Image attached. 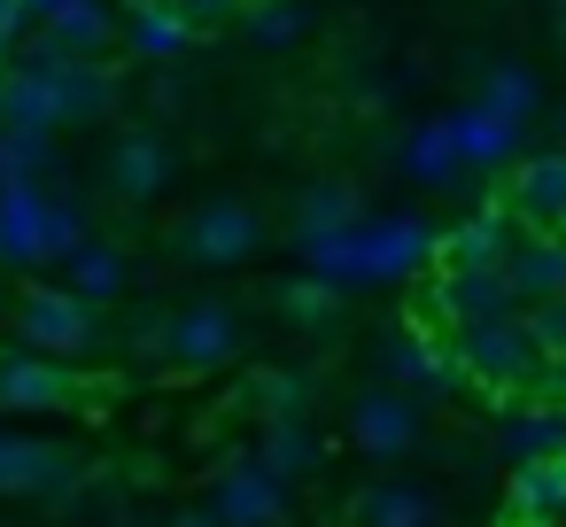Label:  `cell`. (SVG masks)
Here are the masks:
<instances>
[{
  "mask_svg": "<svg viewBox=\"0 0 566 527\" xmlns=\"http://www.w3.org/2000/svg\"><path fill=\"white\" fill-rule=\"evenodd\" d=\"M303 249H311V272H326L342 287V280H396V272H411L434 249V233L419 218H380V225H342V233L303 241Z\"/></svg>",
  "mask_w": 566,
  "mask_h": 527,
  "instance_id": "cell-1",
  "label": "cell"
},
{
  "mask_svg": "<svg viewBox=\"0 0 566 527\" xmlns=\"http://www.w3.org/2000/svg\"><path fill=\"white\" fill-rule=\"evenodd\" d=\"M86 241L78 210L40 194L32 179H9L0 187V256H17V264H48V256H71Z\"/></svg>",
  "mask_w": 566,
  "mask_h": 527,
  "instance_id": "cell-2",
  "label": "cell"
},
{
  "mask_svg": "<svg viewBox=\"0 0 566 527\" xmlns=\"http://www.w3.org/2000/svg\"><path fill=\"white\" fill-rule=\"evenodd\" d=\"M78 481H86V457L78 450L40 442V434H0V496H32V504L71 512Z\"/></svg>",
  "mask_w": 566,
  "mask_h": 527,
  "instance_id": "cell-3",
  "label": "cell"
},
{
  "mask_svg": "<svg viewBox=\"0 0 566 527\" xmlns=\"http://www.w3.org/2000/svg\"><path fill=\"white\" fill-rule=\"evenodd\" d=\"M473 380H489L496 396L504 388H527L535 372H543V349H535V334H527V318H481V326H465L458 334V349H450Z\"/></svg>",
  "mask_w": 566,
  "mask_h": 527,
  "instance_id": "cell-4",
  "label": "cell"
},
{
  "mask_svg": "<svg viewBox=\"0 0 566 527\" xmlns=\"http://www.w3.org/2000/svg\"><path fill=\"white\" fill-rule=\"evenodd\" d=\"M210 512L226 527H280L287 519V481L264 465V457H233L218 481H210Z\"/></svg>",
  "mask_w": 566,
  "mask_h": 527,
  "instance_id": "cell-5",
  "label": "cell"
},
{
  "mask_svg": "<svg viewBox=\"0 0 566 527\" xmlns=\"http://www.w3.org/2000/svg\"><path fill=\"white\" fill-rule=\"evenodd\" d=\"M17 334L40 349V357H71L94 341V303H78L71 287H32L17 303Z\"/></svg>",
  "mask_w": 566,
  "mask_h": 527,
  "instance_id": "cell-6",
  "label": "cell"
},
{
  "mask_svg": "<svg viewBox=\"0 0 566 527\" xmlns=\"http://www.w3.org/2000/svg\"><path fill=\"white\" fill-rule=\"evenodd\" d=\"M427 310L450 318V326H481V318H520V295H512L504 264L496 272H442L427 287Z\"/></svg>",
  "mask_w": 566,
  "mask_h": 527,
  "instance_id": "cell-7",
  "label": "cell"
},
{
  "mask_svg": "<svg viewBox=\"0 0 566 527\" xmlns=\"http://www.w3.org/2000/svg\"><path fill=\"white\" fill-rule=\"evenodd\" d=\"M241 349V318H233V303H187L171 326H164V357H179V365H226Z\"/></svg>",
  "mask_w": 566,
  "mask_h": 527,
  "instance_id": "cell-8",
  "label": "cell"
},
{
  "mask_svg": "<svg viewBox=\"0 0 566 527\" xmlns=\"http://www.w3.org/2000/svg\"><path fill=\"white\" fill-rule=\"evenodd\" d=\"M179 241H187L195 264H241V256L264 241V225H256L249 202H210V210H195V218L179 225Z\"/></svg>",
  "mask_w": 566,
  "mask_h": 527,
  "instance_id": "cell-9",
  "label": "cell"
},
{
  "mask_svg": "<svg viewBox=\"0 0 566 527\" xmlns=\"http://www.w3.org/2000/svg\"><path fill=\"white\" fill-rule=\"evenodd\" d=\"M349 442H357L365 457H403V450L419 442V411H411L403 396H357V403H349Z\"/></svg>",
  "mask_w": 566,
  "mask_h": 527,
  "instance_id": "cell-10",
  "label": "cell"
},
{
  "mask_svg": "<svg viewBox=\"0 0 566 527\" xmlns=\"http://www.w3.org/2000/svg\"><path fill=\"white\" fill-rule=\"evenodd\" d=\"M71 403V372L55 357H0V411H55Z\"/></svg>",
  "mask_w": 566,
  "mask_h": 527,
  "instance_id": "cell-11",
  "label": "cell"
},
{
  "mask_svg": "<svg viewBox=\"0 0 566 527\" xmlns=\"http://www.w3.org/2000/svg\"><path fill=\"white\" fill-rule=\"evenodd\" d=\"M504 256H512L504 210H489V218H473V225H458V233L442 241V272H496Z\"/></svg>",
  "mask_w": 566,
  "mask_h": 527,
  "instance_id": "cell-12",
  "label": "cell"
},
{
  "mask_svg": "<svg viewBox=\"0 0 566 527\" xmlns=\"http://www.w3.org/2000/svg\"><path fill=\"white\" fill-rule=\"evenodd\" d=\"M504 280H512L520 303L566 295V241H527V249H512V256H504Z\"/></svg>",
  "mask_w": 566,
  "mask_h": 527,
  "instance_id": "cell-13",
  "label": "cell"
},
{
  "mask_svg": "<svg viewBox=\"0 0 566 527\" xmlns=\"http://www.w3.org/2000/svg\"><path fill=\"white\" fill-rule=\"evenodd\" d=\"M512 210L535 225H566V156H535L512 179Z\"/></svg>",
  "mask_w": 566,
  "mask_h": 527,
  "instance_id": "cell-14",
  "label": "cell"
},
{
  "mask_svg": "<svg viewBox=\"0 0 566 527\" xmlns=\"http://www.w3.org/2000/svg\"><path fill=\"white\" fill-rule=\"evenodd\" d=\"M357 527H434V496L411 481H380L357 496Z\"/></svg>",
  "mask_w": 566,
  "mask_h": 527,
  "instance_id": "cell-15",
  "label": "cell"
},
{
  "mask_svg": "<svg viewBox=\"0 0 566 527\" xmlns=\"http://www.w3.org/2000/svg\"><path fill=\"white\" fill-rule=\"evenodd\" d=\"M109 179H117V194H133V202H148L164 179H171V156L148 140V133H133V140H117V156H109Z\"/></svg>",
  "mask_w": 566,
  "mask_h": 527,
  "instance_id": "cell-16",
  "label": "cell"
},
{
  "mask_svg": "<svg viewBox=\"0 0 566 527\" xmlns=\"http://www.w3.org/2000/svg\"><path fill=\"white\" fill-rule=\"evenodd\" d=\"M63 264H71V295H78V303H109V295L125 287V264H117V249H102V241H78Z\"/></svg>",
  "mask_w": 566,
  "mask_h": 527,
  "instance_id": "cell-17",
  "label": "cell"
},
{
  "mask_svg": "<svg viewBox=\"0 0 566 527\" xmlns=\"http://www.w3.org/2000/svg\"><path fill=\"white\" fill-rule=\"evenodd\" d=\"M512 512H520V519H551V512H566V465H558V457L520 465V481H512Z\"/></svg>",
  "mask_w": 566,
  "mask_h": 527,
  "instance_id": "cell-18",
  "label": "cell"
},
{
  "mask_svg": "<svg viewBox=\"0 0 566 527\" xmlns=\"http://www.w3.org/2000/svg\"><path fill=\"white\" fill-rule=\"evenodd\" d=\"M256 457H264V465H272L280 481H295V473H311V465H318V434H311L303 419H272V426H264V450H256Z\"/></svg>",
  "mask_w": 566,
  "mask_h": 527,
  "instance_id": "cell-19",
  "label": "cell"
},
{
  "mask_svg": "<svg viewBox=\"0 0 566 527\" xmlns=\"http://www.w3.org/2000/svg\"><path fill=\"white\" fill-rule=\"evenodd\" d=\"M504 450H512L520 465L558 457V450H566V411H520V419L504 426Z\"/></svg>",
  "mask_w": 566,
  "mask_h": 527,
  "instance_id": "cell-20",
  "label": "cell"
},
{
  "mask_svg": "<svg viewBox=\"0 0 566 527\" xmlns=\"http://www.w3.org/2000/svg\"><path fill=\"white\" fill-rule=\"evenodd\" d=\"M342 225H357V194H349L342 179H326L318 194H303V241H326V233H342Z\"/></svg>",
  "mask_w": 566,
  "mask_h": 527,
  "instance_id": "cell-21",
  "label": "cell"
},
{
  "mask_svg": "<svg viewBox=\"0 0 566 527\" xmlns=\"http://www.w3.org/2000/svg\"><path fill=\"white\" fill-rule=\"evenodd\" d=\"M179 40H187V17L171 9V0H156V9H133V48H140V55H156V63H164Z\"/></svg>",
  "mask_w": 566,
  "mask_h": 527,
  "instance_id": "cell-22",
  "label": "cell"
},
{
  "mask_svg": "<svg viewBox=\"0 0 566 527\" xmlns=\"http://www.w3.org/2000/svg\"><path fill=\"white\" fill-rule=\"evenodd\" d=\"M287 318L326 334V326L342 318V295H334V280H303V287H287Z\"/></svg>",
  "mask_w": 566,
  "mask_h": 527,
  "instance_id": "cell-23",
  "label": "cell"
},
{
  "mask_svg": "<svg viewBox=\"0 0 566 527\" xmlns=\"http://www.w3.org/2000/svg\"><path fill=\"white\" fill-rule=\"evenodd\" d=\"M481 109H496L504 125H527V109H535V78H527V71H496Z\"/></svg>",
  "mask_w": 566,
  "mask_h": 527,
  "instance_id": "cell-24",
  "label": "cell"
},
{
  "mask_svg": "<svg viewBox=\"0 0 566 527\" xmlns=\"http://www.w3.org/2000/svg\"><path fill=\"white\" fill-rule=\"evenodd\" d=\"M527 334H535V349H543V357H566V295L527 303Z\"/></svg>",
  "mask_w": 566,
  "mask_h": 527,
  "instance_id": "cell-25",
  "label": "cell"
},
{
  "mask_svg": "<svg viewBox=\"0 0 566 527\" xmlns=\"http://www.w3.org/2000/svg\"><path fill=\"white\" fill-rule=\"evenodd\" d=\"M171 9H179L187 24H218V17L233 9V0H171Z\"/></svg>",
  "mask_w": 566,
  "mask_h": 527,
  "instance_id": "cell-26",
  "label": "cell"
},
{
  "mask_svg": "<svg viewBox=\"0 0 566 527\" xmlns=\"http://www.w3.org/2000/svg\"><path fill=\"white\" fill-rule=\"evenodd\" d=\"M256 32H264V40H295V17H287V9H264Z\"/></svg>",
  "mask_w": 566,
  "mask_h": 527,
  "instance_id": "cell-27",
  "label": "cell"
},
{
  "mask_svg": "<svg viewBox=\"0 0 566 527\" xmlns=\"http://www.w3.org/2000/svg\"><path fill=\"white\" fill-rule=\"evenodd\" d=\"M164 527H226V519H218V512H210V504H195V512H171V519H164Z\"/></svg>",
  "mask_w": 566,
  "mask_h": 527,
  "instance_id": "cell-28",
  "label": "cell"
},
{
  "mask_svg": "<svg viewBox=\"0 0 566 527\" xmlns=\"http://www.w3.org/2000/svg\"><path fill=\"white\" fill-rule=\"evenodd\" d=\"M71 9H78V0H32V17H48V24H55V17H71Z\"/></svg>",
  "mask_w": 566,
  "mask_h": 527,
  "instance_id": "cell-29",
  "label": "cell"
},
{
  "mask_svg": "<svg viewBox=\"0 0 566 527\" xmlns=\"http://www.w3.org/2000/svg\"><path fill=\"white\" fill-rule=\"evenodd\" d=\"M543 372H551V396H566V357H543Z\"/></svg>",
  "mask_w": 566,
  "mask_h": 527,
  "instance_id": "cell-30",
  "label": "cell"
},
{
  "mask_svg": "<svg viewBox=\"0 0 566 527\" xmlns=\"http://www.w3.org/2000/svg\"><path fill=\"white\" fill-rule=\"evenodd\" d=\"M551 24H558V40H566V0H558V9H551Z\"/></svg>",
  "mask_w": 566,
  "mask_h": 527,
  "instance_id": "cell-31",
  "label": "cell"
},
{
  "mask_svg": "<svg viewBox=\"0 0 566 527\" xmlns=\"http://www.w3.org/2000/svg\"><path fill=\"white\" fill-rule=\"evenodd\" d=\"M133 9H156V0H133Z\"/></svg>",
  "mask_w": 566,
  "mask_h": 527,
  "instance_id": "cell-32",
  "label": "cell"
},
{
  "mask_svg": "<svg viewBox=\"0 0 566 527\" xmlns=\"http://www.w3.org/2000/svg\"><path fill=\"white\" fill-rule=\"evenodd\" d=\"M558 465H566V450H558Z\"/></svg>",
  "mask_w": 566,
  "mask_h": 527,
  "instance_id": "cell-33",
  "label": "cell"
},
{
  "mask_svg": "<svg viewBox=\"0 0 566 527\" xmlns=\"http://www.w3.org/2000/svg\"><path fill=\"white\" fill-rule=\"evenodd\" d=\"M0 264H9V256H0Z\"/></svg>",
  "mask_w": 566,
  "mask_h": 527,
  "instance_id": "cell-34",
  "label": "cell"
}]
</instances>
